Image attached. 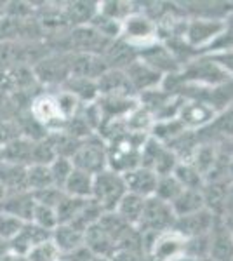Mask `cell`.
Segmentation results:
<instances>
[{"instance_id":"obj_35","label":"cell","mask_w":233,"mask_h":261,"mask_svg":"<svg viewBox=\"0 0 233 261\" xmlns=\"http://www.w3.org/2000/svg\"><path fill=\"white\" fill-rule=\"evenodd\" d=\"M58 157L56 150H54L53 141L49 140V134L40 141L33 143V153H32V166H50L54 162V159Z\"/></svg>"},{"instance_id":"obj_39","label":"cell","mask_w":233,"mask_h":261,"mask_svg":"<svg viewBox=\"0 0 233 261\" xmlns=\"http://www.w3.org/2000/svg\"><path fill=\"white\" fill-rule=\"evenodd\" d=\"M23 226L24 221H21L7 213H0V239H4L6 242H11Z\"/></svg>"},{"instance_id":"obj_18","label":"cell","mask_w":233,"mask_h":261,"mask_svg":"<svg viewBox=\"0 0 233 261\" xmlns=\"http://www.w3.org/2000/svg\"><path fill=\"white\" fill-rule=\"evenodd\" d=\"M99 96H131L133 87L122 70H107L96 81Z\"/></svg>"},{"instance_id":"obj_27","label":"cell","mask_w":233,"mask_h":261,"mask_svg":"<svg viewBox=\"0 0 233 261\" xmlns=\"http://www.w3.org/2000/svg\"><path fill=\"white\" fill-rule=\"evenodd\" d=\"M50 239L58 246V249L61 251V256L84 246V233L70 225H58L50 231Z\"/></svg>"},{"instance_id":"obj_29","label":"cell","mask_w":233,"mask_h":261,"mask_svg":"<svg viewBox=\"0 0 233 261\" xmlns=\"http://www.w3.org/2000/svg\"><path fill=\"white\" fill-rule=\"evenodd\" d=\"M172 176L179 181V185L183 188H188V190H202V187L205 185L204 176L200 174L190 162H179L176 166Z\"/></svg>"},{"instance_id":"obj_14","label":"cell","mask_w":233,"mask_h":261,"mask_svg":"<svg viewBox=\"0 0 233 261\" xmlns=\"http://www.w3.org/2000/svg\"><path fill=\"white\" fill-rule=\"evenodd\" d=\"M107 70L108 68L101 56H96V54H71L70 77L97 81Z\"/></svg>"},{"instance_id":"obj_42","label":"cell","mask_w":233,"mask_h":261,"mask_svg":"<svg viewBox=\"0 0 233 261\" xmlns=\"http://www.w3.org/2000/svg\"><path fill=\"white\" fill-rule=\"evenodd\" d=\"M32 195H33V199H35L37 204H42V205H47V207L56 209V205L59 204V200L63 199L65 192L59 190V188H56V187H50V188H45V190H40V192H33Z\"/></svg>"},{"instance_id":"obj_24","label":"cell","mask_w":233,"mask_h":261,"mask_svg":"<svg viewBox=\"0 0 233 261\" xmlns=\"http://www.w3.org/2000/svg\"><path fill=\"white\" fill-rule=\"evenodd\" d=\"M145 200L146 199H143V197L127 192L120 199V202L117 204L115 213L127 223V225L138 228L139 221H141V216H143V209H145Z\"/></svg>"},{"instance_id":"obj_19","label":"cell","mask_w":233,"mask_h":261,"mask_svg":"<svg viewBox=\"0 0 233 261\" xmlns=\"http://www.w3.org/2000/svg\"><path fill=\"white\" fill-rule=\"evenodd\" d=\"M219 151L213 145V143H198L197 148L193 150L192 157L188 159V162L200 172L202 176L209 178V174H213L219 164Z\"/></svg>"},{"instance_id":"obj_43","label":"cell","mask_w":233,"mask_h":261,"mask_svg":"<svg viewBox=\"0 0 233 261\" xmlns=\"http://www.w3.org/2000/svg\"><path fill=\"white\" fill-rule=\"evenodd\" d=\"M110 261H151L145 251H133V249H117Z\"/></svg>"},{"instance_id":"obj_15","label":"cell","mask_w":233,"mask_h":261,"mask_svg":"<svg viewBox=\"0 0 233 261\" xmlns=\"http://www.w3.org/2000/svg\"><path fill=\"white\" fill-rule=\"evenodd\" d=\"M50 239V231L33 225V223H24L21 231L9 242V252L14 256H27L32 247L37 244Z\"/></svg>"},{"instance_id":"obj_23","label":"cell","mask_w":233,"mask_h":261,"mask_svg":"<svg viewBox=\"0 0 233 261\" xmlns=\"http://www.w3.org/2000/svg\"><path fill=\"white\" fill-rule=\"evenodd\" d=\"M171 209L176 218H183L188 214L198 213L205 209L204 197H202V190H188L185 188L174 200L171 202Z\"/></svg>"},{"instance_id":"obj_13","label":"cell","mask_w":233,"mask_h":261,"mask_svg":"<svg viewBox=\"0 0 233 261\" xmlns=\"http://www.w3.org/2000/svg\"><path fill=\"white\" fill-rule=\"evenodd\" d=\"M233 258V235L223 220H218L209 233V261H230Z\"/></svg>"},{"instance_id":"obj_30","label":"cell","mask_w":233,"mask_h":261,"mask_svg":"<svg viewBox=\"0 0 233 261\" xmlns=\"http://www.w3.org/2000/svg\"><path fill=\"white\" fill-rule=\"evenodd\" d=\"M103 213L105 211L96 204L94 200L89 199L87 204L84 205L82 209H80V213L68 223V225L73 226L75 230H79V231H82V233H84V231H86L89 226H92L94 223L99 221V218H101V214H103Z\"/></svg>"},{"instance_id":"obj_51","label":"cell","mask_w":233,"mask_h":261,"mask_svg":"<svg viewBox=\"0 0 233 261\" xmlns=\"http://www.w3.org/2000/svg\"><path fill=\"white\" fill-rule=\"evenodd\" d=\"M0 94H4V92H0Z\"/></svg>"},{"instance_id":"obj_2","label":"cell","mask_w":233,"mask_h":261,"mask_svg":"<svg viewBox=\"0 0 233 261\" xmlns=\"http://www.w3.org/2000/svg\"><path fill=\"white\" fill-rule=\"evenodd\" d=\"M71 53H56L50 50L47 56L32 66L37 84L42 86H63L70 79Z\"/></svg>"},{"instance_id":"obj_31","label":"cell","mask_w":233,"mask_h":261,"mask_svg":"<svg viewBox=\"0 0 233 261\" xmlns=\"http://www.w3.org/2000/svg\"><path fill=\"white\" fill-rule=\"evenodd\" d=\"M27 185H28V192H40L45 188L54 187L53 183V176H50L49 166H28L27 171Z\"/></svg>"},{"instance_id":"obj_25","label":"cell","mask_w":233,"mask_h":261,"mask_svg":"<svg viewBox=\"0 0 233 261\" xmlns=\"http://www.w3.org/2000/svg\"><path fill=\"white\" fill-rule=\"evenodd\" d=\"M61 87L66 92H70L71 96H75V98L79 99L80 105L96 103L97 98H99V91H97L96 81H89V79H73V77H70Z\"/></svg>"},{"instance_id":"obj_7","label":"cell","mask_w":233,"mask_h":261,"mask_svg":"<svg viewBox=\"0 0 233 261\" xmlns=\"http://www.w3.org/2000/svg\"><path fill=\"white\" fill-rule=\"evenodd\" d=\"M75 169L96 176L101 171L108 169V157H107V146L101 141L87 138L79 145L77 151L70 159Z\"/></svg>"},{"instance_id":"obj_4","label":"cell","mask_w":233,"mask_h":261,"mask_svg":"<svg viewBox=\"0 0 233 261\" xmlns=\"http://www.w3.org/2000/svg\"><path fill=\"white\" fill-rule=\"evenodd\" d=\"M179 81L183 82H193V84H202V86H223V84L231 81V75L219 65L218 61H214L213 58H205V60L195 61L186 68H181L179 71Z\"/></svg>"},{"instance_id":"obj_46","label":"cell","mask_w":233,"mask_h":261,"mask_svg":"<svg viewBox=\"0 0 233 261\" xmlns=\"http://www.w3.org/2000/svg\"><path fill=\"white\" fill-rule=\"evenodd\" d=\"M224 225H226V228L230 230V233L233 235V216H230V218H224Z\"/></svg>"},{"instance_id":"obj_5","label":"cell","mask_w":233,"mask_h":261,"mask_svg":"<svg viewBox=\"0 0 233 261\" xmlns=\"http://www.w3.org/2000/svg\"><path fill=\"white\" fill-rule=\"evenodd\" d=\"M174 221L176 216L171 209V204L157 197H148L145 200V209H143L138 230L141 233H162V231L172 230Z\"/></svg>"},{"instance_id":"obj_9","label":"cell","mask_w":233,"mask_h":261,"mask_svg":"<svg viewBox=\"0 0 233 261\" xmlns=\"http://www.w3.org/2000/svg\"><path fill=\"white\" fill-rule=\"evenodd\" d=\"M218 220H221V218L214 216L209 209H202V211L188 214V216L176 218L172 230L177 231L181 237L188 241V239L209 235L211 230L214 228V225L218 223Z\"/></svg>"},{"instance_id":"obj_41","label":"cell","mask_w":233,"mask_h":261,"mask_svg":"<svg viewBox=\"0 0 233 261\" xmlns=\"http://www.w3.org/2000/svg\"><path fill=\"white\" fill-rule=\"evenodd\" d=\"M21 136L19 124L16 119L0 115V146H6L7 143Z\"/></svg>"},{"instance_id":"obj_33","label":"cell","mask_w":233,"mask_h":261,"mask_svg":"<svg viewBox=\"0 0 233 261\" xmlns=\"http://www.w3.org/2000/svg\"><path fill=\"white\" fill-rule=\"evenodd\" d=\"M183 190H185V188L181 187L179 181H177L172 174L159 176V181H157V188H155L153 197H157V199H160V200H164V202H167V204H171V202L174 200Z\"/></svg>"},{"instance_id":"obj_21","label":"cell","mask_w":233,"mask_h":261,"mask_svg":"<svg viewBox=\"0 0 233 261\" xmlns=\"http://www.w3.org/2000/svg\"><path fill=\"white\" fill-rule=\"evenodd\" d=\"M63 12L66 16V21L71 28L86 27L91 24V21L97 14V2H86V0H77V2H68L63 7Z\"/></svg>"},{"instance_id":"obj_28","label":"cell","mask_w":233,"mask_h":261,"mask_svg":"<svg viewBox=\"0 0 233 261\" xmlns=\"http://www.w3.org/2000/svg\"><path fill=\"white\" fill-rule=\"evenodd\" d=\"M185 133H186L185 125L181 124L177 119H171V120L153 122V125H151L148 136L155 138L157 141H160L162 145L167 146V145H171V143H174L177 138L183 136Z\"/></svg>"},{"instance_id":"obj_48","label":"cell","mask_w":233,"mask_h":261,"mask_svg":"<svg viewBox=\"0 0 233 261\" xmlns=\"http://www.w3.org/2000/svg\"><path fill=\"white\" fill-rule=\"evenodd\" d=\"M228 172L231 174V178H233V157H230V162H228Z\"/></svg>"},{"instance_id":"obj_49","label":"cell","mask_w":233,"mask_h":261,"mask_svg":"<svg viewBox=\"0 0 233 261\" xmlns=\"http://www.w3.org/2000/svg\"><path fill=\"white\" fill-rule=\"evenodd\" d=\"M4 162V150H2V146H0V164Z\"/></svg>"},{"instance_id":"obj_38","label":"cell","mask_w":233,"mask_h":261,"mask_svg":"<svg viewBox=\"0 0 233 261\" xmlns=\"http://www.w3.org/2000/svg\"><path fill=\"white\" fill-rule=\"evenodd\" d=\"M32 223L40 228L53 231L58 226V216H56V209L47 207V205L42 204H35V209H33V216H32Z\"/></svg>"},{"instance_id":"obj_3","label":"cell","mask_w":233,"mask_h":261,"mask_svg":"<svg viewBox=\"0 0 233 261\" xmlns=\"http://www.w3.org/2000/svg\"><path fill=\"white\" fill-rule=\"evenodd\" d=\"M120 39L134 49H145L157 44V24L145 14L133 12L122 21Z\"/></svg>"},{"instance_id":"obj_36","label":"cell","mask_w":233,"mask_h":261,"mask_svg":"<svg viewBox=\"0 0 233 261\" xmlns=\"http://www.w3.org/2000/svg\"><path fill=\"white\" fill-rule=\"evenodd\" d=\"M97 14L110 18L113 21H124L127 16L133 14L129 2H115V0H110V2H97Z\"/></svg>"},{"instance_id":"obj_20","label":"cell","mask_w":233,"mask_h":261,"mask_svg":"<svg viewBox=\"0 0 233 261\" xmlns=\"http://www.w3.org/2000/svg\"><path fill=\"white\" fill-rule=\"evenodd\" d=\"M27 171H28V167L18 166V164H11V162L0 164V181H2V185L6 187L7 195H11V193L28 192Z\"/></svg>"},{"instance_id":"obj_32","label":"cell","mask_w":233,"mask_h":261,"mask_svg":"<svg viewBox=\"0 0 233 261\" xmlns=\"http://www.w3.org/2000/svg\"><path fill=\"white\" fill-rule=\"evenodd\" d=\"M89 199H75L70 195H63V199L59 200L56 205V216H58V225H68L75 216L80 213V209L87 204Z\"/></svg>"},{"instance_id":"obj_12","label":"cell","mask_w":233,"mask_h":261,"mask_svg":"<svg viewBox=\"0 0 233 261\" xmlns=\"http://www.w3.org/2000/svg\"><path fill=\"white\" fill-rule=\"evenodd\" d=\"M122 178H124V183H125V190L129 193H134V195L143 197V199L153 197L157 181H159V176H157L153 171L146 169V167H141V166L124 172Z\"/></svg>"},{"instance_id":"obj_37","label":"cell","mask_w":233,"mask_h":261,"mask_svg":"<svg viewBox=\"0 0 233 261\" xmlns=\"http://www.w3.org/2000/svg\"><path fill=\"white\" fill-rule=\"evenodd\" d=\"M49 171H50V176H53L54 187L63 190L66 179H68V176L71 174V171H73V164L66 157H56L54 162L49 166Z\"/></svg>"},{"instance_id":"obj_34","label":"cell","mask_w":233,"mask_h":261,"mask_svg":"<svg viewBox=\"0 0 233 261\" xmlns=\"http://www.w3.org/2000/svg\"><path fill=\"white\" fill-rule=\"evenodd\" d=\"M24 258L27 261H61V251L53 242V239H47V241L32 247Z\"/></svg>"},{"instance_id":"obj_6","label":"cell","mask_w":233,"mask_h":261,"mask_svg":"<svg viewBox=\"0 0 233 261\" xmlns=\"http://www.w3.org/2000/svg\"><path fill=\"white\" fill-rule=\"evenodd\" d=\"M228 32V24L221 19H192L185 27V40L190 47L209 49L216 40Z\"/></svg>"},{"instance_id":"obj_17","label":"cell","mask_w":233,"mask_h":261,"mask_svg":"<svg viewBox=\"0 0 233 261\" xmlns=\"http://www.w3.org/2000/svg\"><path fill=\"white\" fill-rule=\"evenodd\" d=\"M35 204L37 202L33 199L32 192L11 193V195H7L6 200L0 204V213H7L24 223H32Z\"/></svg>"},{"instance_id":"obj_16","label":"cell","mask_w":233,"mask_h":261,"mask_svg":"<svg viewBox=\"0 0 233 261\" xmlns=\"http://www.w3.org/2000/svg\"><path fill=\"white\" fill-rule=\"evenodd\" d=\"M84 246L87 247L96 258H107L110 259L115 252V242L112 237L99 226V223H94L92 226L84 231Z\"/></svg>"},{"instance_id":"obj_26","label":"cell","mask_w":233,"mask_h":261,"mask_svg":"<svg viewBox=\"0 0 233 261\" xmlns=\"http://www.w3.org/2000/svg\"><path fill=\"white\" fill-rule=\"evenodd\" d=\"M92 179L94 176L89 174V172H84L80 169L71 171V174L66 179L65 187H63V192L70 197H75V199H91L92 197Z\"/></svg>"},{"instance_id":"obj_47","label":"cell","mask_w":233,"mask_h":261,"mask_svg":"<svg viewBox=\"0 0 233 261\" xmlns=\"http://www.w3.org/2000/svg\"><path fill=\"white\" fill-rule=\"evenodd\" d=\"M6 197H7V190H6V187L2 185V181H0V204L6 200Z\"/></svg>"},{"instance_id":"obj_8","label":"cell","mask_w":233,"mask_h":261,"mask_svg":"<svg viewBox=\"0 0 233 261\" xmlns=\"http://www.w3.org/2000/svg\"><path fill=\"white\" fill-rule=\"evenodd\" d=\"M216 117H218L216 107L202 99L185 101L179 113H177V120L185 125L186 130H192V133L205 129Z\"/></svg>"},{"instance_id":"obj_40","label":"cell","mask_w":233,"mask_h":261,"mask_svg":"<svg viewBox=\"0 0 233 261\" xmlns=\"http://www.w3.org/2000/svg\"><path fill=\"white\" fill-rule=\"evenodd\" d=\"M202 130H214V134L219 136H233V108L230 110L218 113V117Z\"/></svg>"},{"instance_id":"obj_50","label":"cell","mask_w":233,"mask_h":261,"mask_svg":"<svg viewBox=\"0 0 233 261\" xmlns=\"http://www.w3.org/2000/svg\"><path fill=\"white\" fill-rule=\"evenodd\" d=\"M92 261H110V259H107V258H94Z\"/></svg>"},{"instance_id":"obj_10","label":"cell","mask_w":233,"mask_h":261,"mask_svg":"<svg viewBox=\"0 0 233 261\" xmlns=\"http://www.w3.org/2000/svg\"><path fill=\"white\" fill-rule=\"evenodd\" d=\"M30 115L33 117L40 125H44L49 130H59L65 125V117L61 115L56 103L54 94H39L32 99L30 105Z\"/></svg>"},{"instance_id":"obj_22","label":"cell","mask_w":233,"mask_h":261,"mask_svg":"<svg viewBox=\"0 0 233 261\" xmlns=\"http://www.w3.org/2000/svg\"><path fill=\"white\" fill-rule=\"evenodd\" d=\"M33 143L32 140L24 136H19L11 143H7L6 146H2L4 150V162L18 164V166H32V153H33Z\"/></svg>"},{"instance_id":"obj_11","label":"cell","mask_w":233,"mask_h":261,"mask_svg":"<svg viewBox=\"0 0 233 261\" xmlns=\"http://www.w3.org/2000/svg\"><path fill=\"white\" fill-rule=\"evenodd\" d=\"M124 73L131 84V87H133V91L139 92V94L146 91L159 89L164 81L162 73H159V71L151 68L150 65H146L145 61H141L139 58L127 66L124 70Z\"/></svg>"},{"instance_id":"obj_52","label":"cell","mask_w":233,"mask_h":261,"mask_svg":"<svg viewBox=\"0 0 233 261\" xmlns=\"http://www.w3.org/2000/svg\"><path fill=\"white\" fill-rule=\"evenodd\" d=\"M230 261H233V258H231V259H230Z\"/></svg>"},{"instance_id":"obj_45","label":"cell","mask_w":233,"mask_h":261,"mask_svg":"<svg viewBox=\"0 0 233 261\" xmlns=\"http://www.w3.org/2000/svg\"><path fill=\"white\" fill-rule=\"evenodd\" d=\"M9 254V242H6L4 239H0V258Z\"/></svg>"},{"instance_id":"obj_1","label":"cell","mask_w":233,"mask_h":261,"mask_svg":"<svg viewBox=\"0 0 233 261\" xmlns=\"http://www.w3.org/2000/svg\"><path fill=\"white\" fill-rule=\"evenodd\" d=\"M127 193L125 190V183L122 174L112 171V169H105L99 174L94 176L92 179V197L91 199L103 209L105 213L108 211H115L117 204L120 202V199Z\"/></svg>"},{"instance_id":"obj_44","label":"cell","mask_w":233,"mask_h":261,"mask_svg":"<svg viewBox=\"0 0 233 261\" xmlns=\"http://www.w3.org/2000/svg\"><path fill=\"white\" fill-rule=\"evenodd\" d=\"M233 216V179L226 185V199H224V211L223 218Z\"/></svg>"}]
</instances>
